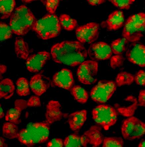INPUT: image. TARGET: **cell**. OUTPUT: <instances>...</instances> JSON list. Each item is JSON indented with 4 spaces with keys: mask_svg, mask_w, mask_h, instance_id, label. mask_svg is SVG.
<instances>
[{
    "mask_svg": "<svg viewBox=\"0 0 145 147\" xmlns=\"http://www.w3.org/2000/svg\"><path fill=\"white\" fill-rule=\"evenodd\" d=\"M5 140L4 138L1 137L0 138V147H7V145L5 143Z\"/></svg>",
    "mask_w": 145,
    "mask_h": 147,
    "instance_id": "7bdbcfd3",
    "label": "cell"
},
{
    "mask_svg": "<svg viewBox=\"0 0 145 147\" xmlns=\"http://www.w3.org/2000/svg\"><path fill=\"white\" fill-rule=\"evenodd\" d=\"M16 5L15 0H0V12L2 20L7 19L11 16Z\"/></svg>",
    "mask_w": 145,
    "mask_h": 147,
    "instance_id": "cb8c5ba5",
    "label": "cell"
},
{
    "mask_svg": "<svg viewBox=\"0 0 145 147\" xmlns=\"http://www.w3.org/2000/svg\"><path fill=\"white\" fill-rule=\"evenodd\" d=\"M138 105L145 107V90L140 91L138 97Z\"/></svg>",
    "mask_w": 145,
    "mask_h": 147,
    "instance_id": "ab89813d",
    "label": "cell"
},
{
    "mask_svg": "<svg viewBox=\"0 0 145 147\" xmlns=\"http://www.w3.org/2000/svg\"><path fill=\"white\" fill-rule=\"evenodd\" d=\"M50 78L41 74H38L31 78L30 86L35 94L41 96L46 92L50 86Z\"/></svg>",
    "mask_w": 145,
    "mask_h": 147,
    "instance_id": "2e32d148",
    "label": "cell"
},
{
    "mask_svg": "<svg viewBox=\"0 0 145 147\" xmlns=\"http://www.w3.org/2000/svg\"><path fill=\"white\" fill-rule=\"evenodd\" d=\"M125 20L122 11L116 10L111 13L106 21L101 24L102 28H106L108 31H115L122 27Z\"/></svg>",
    "mask_w": 145,
    "mask_h": 147,
    "instance_id": "d6986e66",
    "label": "cell"
},
{
    "mask_svg": "<svg viewBox=\"0 0 145 147\" xmlns=\"http://www.w3.org/2000/svg\"><path fill=\"white\" fill-rule=\"evenodd\" d=\"M145 33V13L140 12L129 17L123 29V37L128 41L137 42Z\"/></svg>",
    "mask_w": 145,
    "mask_h": 147,
    "instance_id": "5b68a950",
    "label": "cell"
},
{
    "mask_svg": "<svg viewBox=\"0 0 145 147\" xmlns=\"http://www.w3.org/2000/svg\"><path fill=\"white\" fill-rule=\"evenodd\" d=\"M50 130V125L46 121L31 123L19 132L17 138L21 144L32 147L48 140Z\"/></svg>",
    "mask_w": 145,
    "mask_h": 147,
    "instance_id": "7a4b0ae2",
    "label": "cell"
},
{
    "mask_svg": "<svg viewBox=\"0 0 145 147\" xmlns=\"http://www.w3.org/2000/svg\"><path fill=\"white\" fill-rule=\"evenodd\" d=\"M50 13L54 14L58 7L60 0H42Z\"/></svg>",
    "mask_w": 145,
    "mask_h": 147,
    "instance_id": "e575fe53",
    "label": "cell"
},
{
    "mask_svg": "<svg viewBox=\"0 0 145 147\" xmlns=\"http://www.w3.org/2000/svg\"><path fill=\"white\" fill-rule=\"evenodd\" d=\"M71 93L75 99L79 103L85 104L89 99L88 93L79 86H75L71 89Z\"/></svg>",
    "mask_w": 145,
    "mask_h": 147,
    "instance_id": "484cf974",
    "label": "cell"
},
{
    "mask_svg": "<svg viewBox=\"0 0 145 147\" xmlns=\"http://www.w3.org/2000/svg\"><path fill=\"white\" fill-rule=\"evenodd\" d=\"M138 147H145V140H143L138 145Z\"/></svg>",
    "mask_w": 145,
    "mask_h": 147,
    "instance_id": "f6af8a7d",
    "label": "cell"
},
{
    "mask_svg": "<svg viewBox=\"0 0 145 147\" xmlns=\"http://www.w3.org/2000/svg\"><path fill=\"white\" fill-rule=\"evenodd\" d=\"M15 50L17 57L26 60L29 55V46L23 38L17 37L15 42Z\"/></svg>",
    "mask_w": 145,
    "mask_h": 147,
    "instance_id": "7402d4cb",
    "label": "cell"
},
{
    "mask_svg": "<svg viewBox=\"0 0 145 147\" xmlns=\"http://www.w3.org/2000/svg\"><path fill=\"white\" fill-rule=\"evenodd\" d=\"M126 57L134 64L145 67V46L138 43L132 45L127 49Z\"/></svg>",
    "mask_w": 145,
    "mask_h": 147,
    "instance_id": "5bb4252c",
    "label": "cell"
},
{
    "mask_svg": "<svg viewBox=\"0 0 145 147\" xmlns=\"http://www.w3.org/2000/svg\"><path fill=\"white\" fill-rule=\"evenodd\" d=\"M16 84V92L18 95L20 96H26L30 94L29 83L27 79L24 78H19Z\"/></svg>",
    "mask_w": 145,
    "mask_h": 147,
    "instance_id": "f546056e",
    "label": "cell"
},
{
    "mask_svg": "<svg viewBox=\"0 0 145 147\" xmlns=\"http://www.w3.org/2000/svg\"><path fill=\"white\" fill-rule=\"evenodd\" d=\"M50 59V53L46 51H42L32 55L26 59L27 69L32 73L39 72Z\"/></svg>",
    "mask_w": 145,
    "mask_h": 147,
    "instance_id": "4fadbf2b",
    "label": "cell"
},
{
    "mask_svg": "<svg viewBox=\"0 0 145 147\" xmlns=\"http://www.w3.org/2000/svg\"><path fill=\"white\" fill-rule=\"evenodd\" d=\"M118 112L121 115L125 117H131L135 114L138 106L136 98L133 96H129L124 100L121 104L114 105Z\"/></svg>",
    "mask_w": 145,
    "mask_h": 147,
    "instance_id": "e0dca14e",
    "label": "cell"
},
{
    "mask_svg": "<svg viewBox=\"0 0 145 147\" xmlns=\"http://www.w3.org/2000/svg\"><path fill=\"white\" fill-rule=\"evenodd\" d=\"M37 20L29 8L21 5L16 8L12 12L9 25L13 33L17 35L23 36L32 30Z\"/></svg>",
    "mask_w": 145,
    "mask_h": 147,
    "instance_id": "3957f363",
    "label": "cell"
},
{
    "mask_svg": "<svg viewBox=\"0 0 145 147\" xmlns=\"http://www.w3.org/2000/svg\"><path fill=\"white\" fill-rule=\"evenodd\" d=\"M106 0H87L89 5L92 6H97L101 5L106 1Z\"/></svg>",
    "mask_w": 145,
    "mask_h": 147,
    "instance_id": "60d3db41",
    "label": "cell"
},
{
    "mask_svg": "<svg viewBox=\"0 0 145 147\" xmlns=\"http://www.w3.org/2000/svg\"><path fill=\"white\" fill-rule=\"evenodd\" d=\"M87 53L82 44L76 41H66L55 44L51 50V56L55 62L71 67L84 62Z\"/></svg>",
    "mask_w": 145,
    "mask_h": 147,
    "instance_id": "6da1fadb",
    "label": "cell"
},
{
    "mask_svg": "<svg viewBox=\"0 0 145 147\" xmlns=\"http://www.w3.org/2000/svg\"><path fill=\"white\" fill-rule=\"evenodd\" d=\"M141 121L136 117L132 116L125 120L121 127L122 134L125 139L135 140L140 131Z\"/></svg>",
    "mask_w": 145,
    "mask_h": 147,
    "instance_id": "7c38bea8",
    "label": "cell"
},
{
    "mask_svg": "<svg viewBox=\"0 0 145 147\" xmlns=\"http://www.w3.org/2000/svg\"><path fill=\"white\" fill-rule=\"evenodd\" d=\"M1 41H3L11 38L13 32L11 28L6 23L1 22L0 23Z\"/></svg>",
    "mask_w": 145,
    "mask_h": 147,
    "instance_id": "d6a6232c",
    "label": "cell"
},
{
    "mask_svg": "<svg viewBox=\"0 0 145 147\" xmlns=\"http://www.w3.org/2000/svg\"><path fill=\"white\" fill-rule=\"evenodd\" d=\"M61 29L58 16L55 14L49 13L37 20L32 30L42 39L48 40L57 37Z\"/></svg>",
    "mask_w": 145,
    "mask_h": 147,
    "instance_id": "277c9868",
    "label": "cell"
},
{
    "mask_svg": "<svg viewBox=\"0 0 145 147\" xmlns=\"http://www.w3.org/2000/svg\"><path fill=\"white\" fill-rule=\"evenodd\" d=\"M59 20L61 26L68 31L73 30L78 25L77 21L67 14H61Z\"/></svg>",
    "mask_w": 145,
    "mask_h": 147,
    "instance_id": "83f0119b",
    "label": "cell"
},
{
    "mask_svg": "<svg viewBox=\"0 0 145 147\" xmlns=\"http://www.w3.org/2000/svg\"><path fill=\"white\" fill-rule=\"evenodd\" d=\"M99 25L97 23H87L76 29V37L81 43H92L99 37Z\"/></svg>",
    "mask_w": 145,
    "mask_h": 147,
    "instance_id": "9c48e42d",
    "label": "cell"
},
{
    "mask_svg": "<svg viewBox=\"0 0 145 147\" xmlns=\"http://www.w3.org/2000/svg\"><path fill=\"white\" fill-rule=\"evenodd\" d=\"M124 144L122 138L106 137L103 140V147H122Z\"/></svg>",
    "mask_w": 145,
    "mask_h": 147,
    "instance_id": "1f68e13d",
    "label": "cell"
},
{
    "mask_svg": "<svg viewBox=\"0 0 145 147\" xmlns=\"http://www.w3.org/2000/svg\"><path fill=\"white\" fill-rule=\"evenodd\" d=\"M21 1L24 3H29L34 1H38V0H21Z\"/></svg>",
    "mask_w": 145,
    "mask_h": 147,
    "instance_id": "bcb514c9",
    "label": "cell"
},
{
    "mask_svg": "<svg viewBox=\"0 0 145 147\" xmlns=\"http://www.w3.org/2000/svg\"><path fill=\"white\" fill-rule=\"evenodd\" d=\"M64 145L65 147H80L82 146L80 137L77 134H71L65 138Z\"/></svg>",
    "mask_w": 145,
    "mask_h": 147,
    "instance_id": "4dcf8cb0",
    "label": "cell"
},
{
    "mask_svg": "<svg viewBox=\"0 0 145 147\" xmlns=\"http://www.w3.org/2000/svg\"><path fill=\"white\" fill-rule=\"evenodd\" d=\"M125 59L121 55H116L113 56L111 59L110 65L113 69L120 67L124 63Z\"/></svg>",
    "mask_w": 145,
    "mask_h": 147,
    "instance_id": "d590c367",
    "label": "cell"
},
{
    "mask_svg": "<svg viewBox=\"0 0 145 147\" xmlns=\"http://www.w3.org/2000/svg\"><path fill=\"white\" fill-rule=\"evenodd\" d=\"M59 102L50 100L46 106V122L50 125L60 121L64 116Z\"/></svg>",
    "mask_w": 145,
    "mask_h": 147,
    "instance_id": "ac0fdd59",
    "label": "cell"
},
{
    "mask_svg": "<svg viewBox=\"0 0 145 147\" xmlns=\"http://www.w3.org/2000/svg\"><path fill=\"white\" fill-rule=\"evenodd\" d=\"M92 113L95 122L105 130H108L117 122L118 114L116 110L112 106L99 105L94 108Z\"/></svg>",
    "mask_w": 145,
    "mask_h": 147,
    "instance_id": "8992f818",
    "label": "cell"
},
{
    "mask_svg": "<svg viewBox=\"0 0 145 147\" xmlns=\"http://www.w3.org/2000/svg\"><path fill=\"white\" fill-rule=\"evenodd\" d=\"M15 90L14 83L10 78H6L0 83V97L9 99L13 95Z\"/></svg>",
    "mask_w": 145,
    "mask_h": 147,
    "instance_id": "603a6c76",
    "label": "cell"
},
{
    "mask_svg": "<svg viewBox=\"0 0 145 147\" xmlns=\"http://www.w3.org/2000/svg\"><path fill=\"white\" fill-rule=\"evenodd\" d=\"M98 63L95 61H87L83 62L79 67L77 75L81 83L85 85L95 84L97 80Z\"/></svg>",
    "mask_w": 145,
    "mask_h": 147,
    "instance_id": "ba28073f",
    "label": "cell"
},
{
    "mask_svg": "<svg viewBox=\"0 0 145 147\" xmlns=\"http://www.w3.org/2000/svg\"><path fill=\"white\" fill-rule=\"evenodd\" d=\"M0 118L1 119L3 118L5 114L2 108L1 104V109H0Z\"/></svg>",
    "mask_w": 145,
    "mask_h": 147,
    "instance_id": "ee69618b",
    "label": "cell"
},
{
    "mask_svg": "<svg viewBox=\"0 0 145 147\" xmlns=\"http://www.w3.org/2000/svg\"><path fill=\"white\" fill-rule=\"evenodd\" d=\"M7 67L5 65H1L0 67V74H1V78L2 75L5 73L7 71Z\"/></svg>",
    "mask_w": 145,
    "mask_h": 147,
    "instance_id": "b9f144b4",
    "label": "cell"
},
{
    "mask_svg": "<svg viewBox=\"0 0 145 147\" xmlns=\"http://www.w3.org/2000/svg\"><path fill=\"white\" fill-rule=\"evenodd\" d=\"M136 0H108L115 7L121 9L128 10Z\"/></svg>",
    "mask_w": 145,
    "mask_h": 147,
    "instance_id": "836d02e7",
    "label": "cell"
},
{
    "mask_svg": "<svg viewBox=\"0 0 145 147\" xmlns=\"http://www.w3.org/2000/svg\"><path fill=\"white\" fill-rule=\"evenodd\" d=\"M135 80L136 84L139 86H145V71L140 70L136 74Z\"/></svg>",
    "mask_w": 145,
    "mask_h": 147,
    "instance_id": "8d00e7d4",
    "label": "cell"
},
{
    "mask_svg": "<svg viewBox=\"0 0 145 147\" xmlns=\"http://www.w3.org/2000/svg\"><path fill=\"white\" fill-rule=\"evenodd\" d=\"M87 53L92 60L97 61L109 59L112 52L108 44L105 42H99L91 45L88 49Z\"/></svg>",
    "mask_w": 145,
    "mask_h": 147,
    "instance_id": "8fae6325",
    "label": "cell"
},
{
    "mask_svg": "<svg viewBox=\"0 0 145 147\" xmlns=\"http://www.w3.org/2000/svg\"><path fill=\"white\" fill-rule=\"evenodd\" d=\"M64 142L62 139L60 138H54L49 142L47 147H62Z\"/></svg>",
    "mask_w": 145,
    "mask_h": 147,
    "instance_id": "f35d334b",
    "label": "cell"
},
{
    "mask_svg": "<svg viewBox=\"0 0 145 147\" xmlns=\"http://www.w3.org/2000/svg\"><path fill=\"white\" fill-rule=\"evenodd\" d=\"M2 131L3 137L9 139L17 138L19 133L18 127L16 124L9 122L4 123Z\"/></svg>",
    "mask_w": 145,
    "mask_h": 147,
    "instance_id": "d4e9b609",
    "label": "cell"
},
{
    "mask_svg": "<svg viewBox=\"0 0 145 147\" xmlns=\"http://www.w3.org/2000/svg\"><path fill=\"white\" fill-rule=\"evenodd\" d=\"M116 83L112 81H100L91 89V99L97 103H105L111 98L116 91Z\"/></svg>",
    "mask_w": 145,
    "mask_h": 147,
    "instance_id": "52a82bcc",
    "label": "cell"
},
{
    "mask_svg": "<svg viewBox=\"0 0 145 147\" xmlns=\"http://www.w3.org/2000/svg\"><path fill=\"white\" fill-rule=\"evenodd\" d=\"M74 83L72 71L69 69H63L53 76L52 84L59 88L69 90L73 86Z\"/></svg>",
    "mask_w": 145,
    "mask_h": 147,
    "instance_id": "9a60e30c",
    "label": "cell"
},
{
    "mask_svg": "<svg viewBox=\"0 0 145 147\" xmlns=\"http://www.w3.org/2000/svg\"><path fill=\"white\" fill-rule=\"evenodd\" d=\"M27 101L23 99H17L14 102V107L6 113L5 120L16 125L21 122V113L27 107Z\"/></svg>",
    "mask_w": 145,
    "mask_h": 147,
    "instance_id": "ffe728a7",
    "label": "cell"
},
{
    "mask_svg": "<svg viewBox=\"0 0 145 147\" xmlns=\"http://www.w3.org/2000/svg\"><path fill=\"white\" fill-rule=\"evenodd\" d=\"M28 107H38L41 105L40 98L36 96H32L27 102Z\"/></svg>",
    "mask_w": 145,
    "mask_h": 147,
    "instance_id": "74e56055",
    "label": "cell"
},
{
    "mask_svg": "<svg viewBox=\"0 0 145 147\" xmlns=\"http://www.w3.org/2000/svg\"><path fill=\"white\" fill-rule=\"evenodd\" d=\"M80 139L83 147L89 145L93 147L99 146L104 140L101 127L99 125H93L81 136Z\"/></svg>",
    "mask_w": 145,
    "mask_h": 147,
    "instance_id": "30bf717a",
    "label": "cell"
},
{
    "mask_svg": "<svg viewBox=\"0 0 145 147\" xmlns=\"http://www.w3.org/2000/svg\"><path fill=\"white\" fill-rule=\"evenodd\" d=\"M129 41L125 38H119L112 42L111 45L112 53L116 55H121L127 49Z\"/></svg>",
    "mask_w": 145,
    "mask_h": 147,
    "instance_id": "4316f807",
    "label": "cell"
},
{
    "mask_svg": "<svg viewBox=\"0 0 145 147\" xmlns=\"http://www.w3.org/2000/svg\"><path fill=\"white\" fill-rule=\"evenodd\" d=\"M135 80V77L131 73L126 71L122 72L117 75L116 84L119 87L130 85Z\"/></svg>",
    "mask_w": 145,
    "mask_h": 147,
    "instance_id": "f1b7e54d",
    "label": "cell"
},
{
    "mask_svg": "<svg viewBox=\"0 0 145 147\" xmlns=\"http://www.w3.org/2000/svg\"><path fill=\"white\" fill-rule=\"evenodd\" d=\"M87 111L83 110L76 111L69 115L68 122L70 129L72 131L80 130L84 125L87 120Z\"/></svg>",
    "mask_w": 145,
    "mask_h": 147,
    "instance_id": "44dd1931",
    "label": "cell"
}]
</instances>
